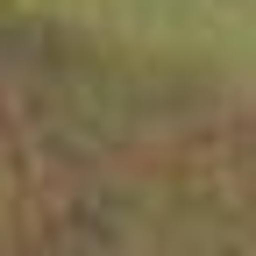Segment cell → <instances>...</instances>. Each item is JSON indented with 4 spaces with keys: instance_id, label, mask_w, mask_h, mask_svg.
<instances>
[{
    "instance_id": "cell-1",
    "label": "cell",
    "mask_w": 256,
    "mask_h": 256,
    "mask_svg": "<svg viewBox=\"0 0 256 256\" xmlns=\"http://www.w3.org/2000/svg\"><path fill=\"white\" fill-rule=\"evenodd\" d=\"M0 256H256V100L0 22Z\"/></svg>"
}]
</instances>
